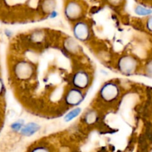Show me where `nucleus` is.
I'll use <instances>...</instances> for the list:
<instances>
[{
  "label": "nucleus",
  "instance_id": "nucleus-1",
  "mask_svg": "<svg viewBox=\"0 0 152 152\" xmlns=\"http://www.w3.org/2000/svg\"><path fill=\"white\" fill-rule=\"evenodd\" d=\"M64 15L69 21L79 20L84 14V8L79 0H69L64 7Z\"/></svg>",
  "mask_w": 152,
  "mask_h": 152
},
{
  "label": "nucleus",
  "instance_id": "nucleus-2",
  "mask_svg": "<svg viewBox=\"0 0 152 152\" xmlns=\"http://www.w3.org/2000/svg\"><path fill=\"white\" fill-rule=\"evenodd\" d=\"M120 89L118 84L113 81H108L103 84L99 90L101 99L107 103L113 102L119 98Z\"/></svg>",
  "mask_w": 152,
  "mask_h": 152
},
{
  "label": "nucleus",
  "instance_id": "nucleus-3",
  "mask_svg": "<svg viewBox=\"0 0 152 152\" xmlns=\"http://www.w3.org/2000/svg\"><path fill=\"white\" fill-rule=\"evenodd\" d=\"M138 67V61L131 55L121 57L117 63V68L120 72L126 75H131L136 72Z\"/></svg>",
  "mask_w": 152,
  "mask_h": 152
},
{
  "label": "nucleus",
  "instance_id": "nucleus-4",
  "mask_svg": "<svg viewBox=\"0 0 152 152\" xmlns=\"http://www.w3.org/2000/svg\"><path fill=\"white\" fill-rule=\"evenodd\" d=\"M34 66L27 61H19L13 67V73L15 78L21 81L28 80L34 74Z\"/></svg>",
  "mask_w": 152,
  "mask_h": 152
},
{
  "label": "nucleus",
  "instance_id": "nucleus-5",
  "mask_svg": "<svg viewBox=\"0 0 152 152\" xmlns=\"http://www.w3.org/2000/svg\"><path fill=\"white\" fill-rule=\"evenodd\" d=\"M73 35L77 40L86 42L90 37V28L89 24L85 21L75 22L72 28Z\"/></svg>",
  "mask_w": 152,
  "mask_h": 152
},
{
  "label": "nucleus",
  "instance_id": "nucleus-6",
  "mask_svg": "<svg viewBox=\"0 0 152 152\" xmlns=\"http://www.w3.org/2000/svg\"><path fill=\"white\" fill-rule=\"evenodd\" d=\"M90 76L87 72L84 70H78L72 75V84L74 87L79 90H84L89 87L90 84Z\"/></svg>",
  "mask_w": 152,
  "mask_h": 152
},
{
  "label": "nucleus",
  "instance_id": "nucleus-7",
  "mask_svg": "<svg viewBox=\"0 0 152 152\" xmlns=\"http://www.w3.org/2000/svg\"><path fill=\"white\" fill-rule=\"evenodd\" d=\"M84 95L81 90L75 87L69 88L64 96V100L69 106H78L84 101Z\"/></svg>",
  "mask_w": 152,
  "mask_h": 152
},
{
  "label": "nucleus",
  "instance_id": "nucleus-8",
  "mask_svg": "<svg viewBox=\"0 0 152 152\" xmlns=\"http://www.w3.org/2000/svg\"><path fill=\"white\" fill-rule=\"evenodd\" d=\"M40 126L36 122H29L24 125L20 132L22 135L26 136V137H31L33 134H36L40 130Z\"/></svg>",
  "mask_w": 152,
  "mask_h": 152
},
{
  "label": "nucleus",
  "instance_id": "nucleus-9",
  "mask_svg": "<svg viewBox=\"0 0 152 152\" xmlns=\"http://www.w3.org/2000/svg\"><path fill=\"white\" fill-rule=\"evenodd\" d=\"M64 48L69 53H76L78 52L79 46L78 45L75 40L72 38H68L64 42Z\"/></svg>",
  "mask_w": 152,
  "mask_h": 152
},
{
  "label": "nucleus",
  "instance_id": "nucleus-10",
  "mask_svg": "<svg viewBox=\"0 0 152 152\" xmlns=\"http://www.w3.org/2000/svg\"><path fill=\"white\" fill-rule=\"evenodd\" d=\"M134 12L137 15L140 16V17H149L152 14V10L138 5L134 8Z\"/></svg>",
  "mask_w": 152,
  "mask_h": 152
},
{
  "label": "nucleus",
  "instance_id": "nucleus-11",
  "mask_svg": "<svg viewBox=\"0 0 152 152\" xmlns=\"http://www.w3.org/2000/svg\"><path fill=\"white\" fill-rule=\"evenodd\" d=\"M81 110H82L80 107H75L73 110H72L71 111H69V112L66 115L65 117H64L65 122H70V121L73 120L75 118L78 117L80 115V113H81Z\"/></svg>",
  "mask_w": 152,
  "mask_h": 152
},
{
  "label": "nucleus",
  "instance_id": "nucleus-12",
  "mask_svg": "<svg viewBox=\"0 0 152 152\" xmlns=\"http://www.w3.org/2000/svg\"><path fill=\"white\" fill-rule=\"evenodd\" d=\"M97 118L98 116L97 114H96V113L95 112L94 110H90L85 114V116H84V120L86 124L92 125V124L96 122Z\"/></svg>",
  "mask_w": 152,
  "mask_h": 152
},
{
  "label": "nucleus",
  "instance_id": "nucleus-13",
  "mask_svg": "<svg viewBox=\"0 0 152 152\" xmlns=\"http://www.w3.org/2000/svg\"><path fill=\"white\" fill-rule=\"evenodd\" d=\"M24 120L19 119V120L15 121L11 125V128L14 132H20L23 127L24 126Z\"/></svg>",
  "mask_w": 152,
  "mask_h": 152
},
{
  "label": "nucleus",
  "instance_id": "nucleus-14",
  "mask_svg": "<svg viewBox=\"0 0 152 152\" xmlns=\"http://www.w3.org/2000/svg\"><path fill=\"white\" fill-rule=\"evenodd\" d=\"M55 6V0H45L43 3V8L49 13L52 12V11H54Z\"/></svg>",
  "mask_w": 152,
  "mask_h": 152
},
{
  "label": "nucleus",
  "instance_id": "nucleus-15",
  "mask_svg": "<svg viewBox=\"0 0 152 152\" xmlns=\"http://www.w3.org/2000/svg\"><path fill=\"white\" fill-rule=\"evenodd\" d=\"M145 72L148 77H152V59H150L145 64Z\"/></svg>",
  "mask_w": 152,
  "mask_h": 152
},
{
  "label": "nucleus",
  "instance_id": "nucleus-16",
  "mask_svg": "<svg viewBox=\"0 0 152 152\" xmlns=\"http://www.w3.org/2000/svg\"><path fill=\"white\" fill-rule=\"evenodd\" d=\"M145 28L150 33H152V14L148 17L145 22Z\"/></svg>",
  "mask_w": 152,
  "mask_h": 152
},
{
  "label": "nucleus",
  "instance_id": "nucleus-17",
  "mask_svg": "<svg viewBox=\"0 0 152 152\" xmlns=\"http://www.w3.org/2000/svg\"><path fill=\"white\" fill-rule=\"evenodd\" d=\"M108 3L113 6H119L125 0H107Z\"/></svg>",
  "mask_w": 152,
  "mask_h": 152
},
{
  "label": "nucleus",
  "instance_id": "nucleus-18",
  "mask_svg": "<svg viewBox=\"0 0 152 152\" xmlns=\"http://www.w3.org/2000/svg\"><path fill=\"white\" fill-rule=\"evenodd\" d=\"M31 152H49V149L44 146H37L32 150Z\"/></svg>",
  "mask_w": 152,
  "mask_h": 152
},
{
  "label": "nucleus",
  "instance_id": "nucleus-19",
  "mask_svg": "<svg viewBox=\"0 0 152 152\" xmlns=\"http://www.w3.org/2000/svg\"><path fill=\"white\" fill-rule=\"evenodd\" d=\"M5 90V83H4L3 79L0 76V97L4 94Z\"/></svg>",
  "mask_w": 152,
  "mask_h": 152
},
{
  "label": "nucleus",
  "instance_id": "nucleus-20",
  "mask_svg": "<svg viewBox=\"0 0 152 152\" xmlns=\"http://www.w3.org/2000/svg\"><path fill=\"white\" fill-rule=\"evenodd\" d=\"M57 16H58V12H57V11H55V10H54V11H52V12L49 13V17H50V18H55Z\"/></svg>",
  "mask_w": 152,
  "mask_h": 152
},
{
  "label": "nucleus",
  "instance_id": "nucleus-21",
  "mask_svg": "<svg viewBox=\"0 0 152 152\" xmlns=\"http://www.w3.org/2000/svg\"><path fill=\"white\" fill-rule=\"evenodd\" d=\"M5 34L7 37H9L11 35V31L10 30H8V29H7V30L5 31Z\"/></svg>",
  "mask_w": 152,
  "mask_h": 152
}]
</instances>
